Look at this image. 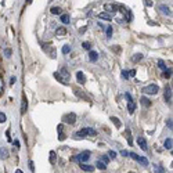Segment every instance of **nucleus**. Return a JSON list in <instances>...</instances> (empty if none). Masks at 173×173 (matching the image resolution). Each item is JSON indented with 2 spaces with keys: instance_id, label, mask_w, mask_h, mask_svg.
I'll use <instances>...</instances> for the list:
<instances>
[{
  "instance_id": "f257e3e1",
  "label": "nucleus",
  "mask_w": 173,
  "mask_h": 173,
  "mask_svg": "<svg viewBox=\"0 0 173 173\" xmlns=\"http://www.w3.org/2000/svg\"><path fill=\"white\" fill-rule=\"evenodd\" d=\"M56 76L61 83H68V81H69V78H71L69 72H68L65 68H61V69H60V75L58 73H56Z\"/></svg>"
},
{
  "instance_id": "ea45409f",
  "label": "nucleus",
  "mask_w": 173,
  "mask_h": 173,
  "mask_svg": "<svg viewBox=\"0 0 173 173\" xmlns=\"http://www.w3.org/2000/svg\"><path fill=\"white\" fill-rule=\"evenodd\" d=\"M122 78L123 79H129V72L128 71H122Z\"/></svg>"
},
{
  "instance_id": "5701e85b",
  "label": "nucleus",
  "mask_w": 173,
  "mask_h": 173,
  "mask_svg": "<svg viewBox=\"0 0 173 173\" xmlns=\"http://www.w3.org/2000/svg\"><path fill=\"white\" fill-rule=\"evenodd\" d=\"M143 60V54H134L133 57H132V61L133 62H139Z\"/></svg>"
},
{
  "instance_id": "4468645a",
  "label": "nucleus",
  "mask_w": 173,
  "mask_h": 173,
  "mask_svg": "<svg viewBox=\"0 0 173 173\" xmlns=\"http://www.w3.org/2000/svg\"><path fill=\"white\" fill-rule=\"evenodd\" d=\"M97 60H98V54L96 51H89V61L96 62Z\"/></svg>"
},
{
  "instance_id": "c03bdc74",
  "label": "nucleus",
  "mask_w": 173,
  "mask_h": 173,
  "mask_svg": "<svg viewBox=\"0 0 173 173\" xmlns=\"http://www.w3.org/2000/svg\"><path fill=\"white\" fill-rule=\"evenodd\" d=\"M166 125H167V128H170V129H172V126H173L172 119H169V120H167V123H166Z\"/></svg>"
},
{
  "instance_id": "4be33fe9",
  "label": "nucleus",
  "mask_w": 173,
  "mask_h": 173,
  "mask_svg": "<svg viewBox=\"0 0 173 173\" xmlns=\"http://www.w3.org/2000/svg\"><path fill=\"white\" fill-rule=\"evenodd\" d=\"M172 143H173L172 139H166L165 140V148L166 150H172Z\"/></svg>"
},
{
  "instance_id": "cd10ccee",
  "label": "nucleus",
  "mask_w": 173,
  "mask_h": 173,
  "mask_svg": "<svg viewBox=\"0 0 173 173\" xmlns=\"http://www.w3.org/2000/svg\"><path fill=\"white\" fill-rule=\"evenodd\" d=\"M61 22L69 24V15H68V14H62V15H61Z\"/></svg>"
},
{
  "instance_id": "ddd939ff",
  "label": "nucleus",
  "mask_w": 173,
  "mask_h": 173,
  "mask_svg": "<svg viewBox=\"0 0 173 173\" xmlns=\"http://www.w3.org/2000/svg\"><path fill=\"white\" fill-rule=\"evenodd\" d=\"M98 18H100V20H105V21H111L112 20V17H111L109 13H100V14H98Z\"/></svg>"
},
{
  "instance_id": "bb28decb",
  "label": "nucleus",
  "mask_w": 173,
  "mask_h": 173,
  "mask_svg": "<svg viewBox=\"0 0 173 173\" xmlns=\"http://www.w3.org/2000/svg\"><path fill=\"white\" fill-rule=\"evenodd\" d=\"M67 35V29L65 28H58L57 29V36H65Z\"/></svg>"
},
{
  "instance_id": "79ce46f5",
  "label": "nucleus",
  "mask_w": 173,
  "mask_h": 173,
  "mask_svg": "<svg viewBox=\"0 0 173 173\" xmlns=\"http://www.w3.org/2000/svg\"><path fill=\"white\" fill-rule=\"evenodd\" d=\"M29 169H31L32 172H35V165H33V162L32 161H29Z\"/></svg>"
},
{
  "instance_id": "39448f33",
  "label": "nucleus",
  "mask_w": 173,
  "mask_h": 173,
  "mask_svg": "<svg viewBox=\"0 0 173 173\" xmlns=\"http://www.w3.org/2000/svg\"><path fill=\"white\" fill-rule=\"evenodd\" d=\"M118 9H119V6H118V4H114V3L104 4V10H105L107 13H116Z\"/></svg>"
},
{
  "instance_id": "a211bd4d",
  "label": "nucleus",
  "mask_w": 173,
  "mask_h": 173,
  "mask_svg": "<svg viewBox=\"0 0 173 173\" xmlns=\"http://www.w3.org/2000/svg\"><path fill=\"white\" fill-rule=\"evenodd\" d=\"M140 103H141V105L145 107V108H148V107L151 105V101L148 100L147 97H141V98H140Z\"/></svg>"
},
{
  "instance_id": "37998d69",
  "label": "nucleus",
  "mask_w": 173,
  "mask_h": 173,
  "mask_svg": "<svg viewBox=\"0 0 173 173\" xmlns=\"http://www.w3.org/2000/svg\"><path fill=\"white\" fill-rule=\"evenodd\" d=\"M120 154H122L123 156H129V152L126 150H122V151H120Z\"/></svg>"
},
{
  "instance_id": "e433bc0d",
  "label": "nucleus",
  "mask_w": 173,
  "mask_h": 173,
  "mask_svg": "<svg viewBox=\"0 0 173 173\" xmlns=\"http://www.w3.org/2000/svg\"><path fill=\"white\" fill-rule=\"evenodd\" d=\"M112 36V26H108V28H107V37H111Z\"/></svg>"
},
{
  "instance_id": "aec40b11",
  "label": "nucleus",
  "mask_w": 173,
  "mask_h": 173,
  "mask_svg": "<svg viewBox=\"0 0 173 173\" xmlns=\"http://www.w3.org/2000/svg\"><path fill=\"white\" fill-rule=\"evenodd\" d=\"M94 167H98L100 170H105V169H107V165L104 163L103 161H97V163H96Z\"/></svg>"
},
{
  "instance_id": "6e6552de",
  "label": "nucleus",
  "mask_w": 173,
  "mask_h": 173,
  "mask_svg": "<svg viewBox=\"0 0 173 173\" xmlns=\"http://www.w3.org/2000/svg\"><path fill=\"white\" fill-rule=\"evenodd\" d=\"M137 144L140 145L143 151H147L148 150V145H147V141H145L144 137H137Z\"/></svg>"
},
{
  "instance_id": "7c9ffc66",
  "label": "nucleus",
  "mask_w": 173,
  "mask_h": 173,
  "mask_svg": "<svg viewBox=\"0 0 173 173\" xmlns=\"http://www.w3.org/2000/svg\"><path fill=\"white\" fill-rule=\"evenodd\" d=\"M154 172L155 173H163V169H162L159 165H154Z\"/></svg>"
},
{
  "instance_id": "f8f14e48",
  "label": "nucleus",
  "mask_w": 173,
  "mask_h": 173,
  "mask_svg": "<svg viewBox=\"0 0 173 173\" xmlns=\"http://www.w3.org/2000/svg\"><path fill=\"white\" fill-rule=\"evenodd\" d=\"M81 167H82V170H85V172H94V166H92V165L81 163Z\"/></svg>"
},
{
  "instance_id": "393cba45",
  "label": "nucleus",
  "mask_w": 173,
  "mask_h": 173,
  "mask_svg": "<svg viewBox=\"0 0 173 173\" xmlns=\"http://www.w3.org/2000/svg\"><path fill=\"white\" fill-rule=\"evenodd\" d=\"M128 109H129V112H130V114H133V112H134V109H136V105H134L133 101L128 103Z\"/></svg>"
},
{
  "instance_id": "b1692460",
  "label": "nucleus",
  "mask_w": 173,
  "mask_h": 173,
  "mask_svg": "<svg viewBox=\"0 0 173 173\" xmlns=\"http://www.w3.org/2000/svg\"><path fill=\"white\" fill-rule=\"evenodd\" d=\"M170 76H172V68H166V69L163 71V78L169 79Z\"/></svg>"
},
{
  "instance_id": "9d476101",
  "label": "nucleus",
  "mask_w": 173,
  "mask_h": 173,
  "mask_svg": "<svg viewBox=\"0 0 173 173\" xmlns=\"http://www.w3.org/2000/svg\"><path fill=\"white\" fill-rule=\"evenodd\" d=\"M170 100H172V89L167 86L166 89H165V101H166V103H170Z\"/></svg>"
},
{
  "instance_id": "a878e982",
  "label": "nucleus",
  "mask_w": 173,
  "mask_h": 173,
  "mask_svg": "<svg viewBox=\"0 0 173 173\" xmlns=\"http://www.w3.org/2000/svg\"><path fill=\"white\" fill-rule=\"evenodd\" d=\"M56 159H57V155L54 151H51L50 152V163L51 165H56Z\"/></svg>"
},
{
  "instance_id": "c9c22d12",
  "label": "nucleus",
  "mask_w": 173,
  "mask_h": 173,
  "mask_svg": "<svg viewBox=\"0 0 173 173\" xmlns=\"http://www.w3.org/2000/svg\"><path fill=\"white\" fill-rule=\"evenodd\" d=\"M3 89H4V82H3V79L0 78V96L3 94Z\"/></svg>"
},
{
  "instance_id": "58836bf2",
  "label": "nucleus",
  "mask_w": 173,
  "mask_h": 173,
  "mask_svg": "<svg viewBox=\"0 0 173 173\" xmlns=\"http://www.w3.org/2000/svg\"><path fill=\"white\" fill-rule=\"evenodd\" d=\"M108 155H109V158H115V156H116V152H115V151H112V150H109L108 151Z\"/></svg>"
},
{
  "instance_id": "7ed1b4c3",
  "label": "nucleus",
  "mask_w": 173,
  "mask_h": 173,
  "mask_svg": "<svg viewBox=\"0 0 173 173\" xmlns=\"http://www.w3.org/2000/svg\"><path fill=\"white\" fill-rule=\"evenodd\" d=\"M62 122L65 123H69V125H73V123H76V115L73 114H65L64 116H62Z\"/></svg>"
},
{
  "instance_id": "412c9836",
  "label": "nucleus",
  "mask_w": 173,
  "mask_h": 173,
  "mask_svg": "<svg viewBox=\"0 0 173 173\" xmlns=\"http://www.w3.org/2000/svg\"><path fill=\"white\" fill-rule=\"evenodd\" d=\"M50 13L53 15H58V14H61V9H60V7H51Z\"/></svg>"
},
{
  "instance_id": "6ab92c4d",
  "label": "nucleus",
  "mask_w": 173,
  "mask_h": 173,
  "mask_svg": "<svg viewBox=\"0 0 173 173\" xmlns=\"http://www.w3.org/2000/svg\"><path fill=\"white\" fill-rule=\"evenodd\" d=\"M125 136L128 137V143L130 145H133V139H132V133H130V129H126V132H125Z\"/></svg>"
},
{
  "instance_id": "09e8293b",
  "label": "nucleus",
  "mask_w": 173,
  "mask_h": 173,
  "mask_svg": "<svg viewBox=\"0 0 173 173\" xmlns=\"http://www.w3.org/2000/svg\"><path fill=\"white\" fill-rule=\"evenodd\" d=\"M15 173H22V170H20V169H18V170H17V172H15Z\"/></svg>"
},
{
  "instance_id": "9b49d317",
  "label": "nucleus",
  "mask_w": 173,
  "mask_h": 173,
  "mask_svg": "<svg viewBox=\"0 0 173 173\" xmlns=\"http://www.w3.org/2000/svg\"><path fill=\"white\" fill-rule=\"evenodd\" d=\"M9 155H10V152H9L7 148H4V147L0 148V159H7L9 158Z\"/></svg>"
},
{
  "instance_id": "c756f323",
  "label": "nucleus",
  "mask_w": 173,
  "mask_h": 173,
  "mask_svg": "<svg viewBox=\"0 0 173 173\" xmlns=\"http://www.w3.org/2000/svg\"><path fill=\"white\" fill-rule=\"evenodd\" d=\"M111 120H112V122L115 123V126H116V128H120V120L118 119V118H115V116H111Z\"/></svg>"
},
{
  "instance_id": "473e14b6",
  "label": "nucleus",
  "mask_w": 173,
  "mask_h": 173,
  "mask_svg": "<svg viewBox=\"0 0 173 173\" xmlns=\"http://www.w3.org/2000/svg\"><path fill=\"white\" fill-rule=\"evenodd\" d=\"M6 120H7V116H6V114H4V112H0V123L6 122Z\"/></svg>"
},
{
  "instance_id": "f3484780",
  "label": "nucleus",
  "mask_w": 173,
  "mask_h": 173,
  "mask_svg": "<svg viewBox=\"0 0 173 173\" xmlns=\"http://www.w3.org/2000/svg\"><path fill=\"white\" fill-rule=\"evenodd\" d=\"M159 11H162L165 15H170V10H169V7L165 6V4H161V6H159Z\"/></svg>"
},
{
  "instance_id": "2eb2a0df",
  "label": "nucleus",
  "mask_w": 173,
  "mask_h": 173,
  "mask_svg": "<svg viewBox=\"0 0 173 173\" xmlns=\"http://www.w3.org/2000/svg\"><path fill=\"white\" fill-rule=\"evenodd\" d=\"M73 93H75L78 97H81V98H85V100H89V96H86L83 92H81L79 89H73Z\"/></svg>"
},
{
  "instance_id": "1a4fd4ad",
  "label": "nucleus",
  "mask_w": 173,
  "mask_h": 173,
  "mask_svg": "<svg viewBox=\"0 0 173 173\" xmlns=\"http://www.w3.org/2000/svg\"><path fill=\"white\" fill-rule=\"evenodd\" d=\"M26 109H28V100H26V97L24 96L22 97V103H21V114H25Z\"/></svg>"
},
{
  "instance_id": "2f4dec72",
  "label": "nucleus",
  "mask_w": 173,
  "mask_h": 173,
  "mask_svg": "<svg viewBox=\"0 0 173 173\" xmlns=\"http://www.w3.org/2000/svg\"><path fill=\"white\" fill-rule=\"evenodd\" d=\"M82 47H83L85 50H90V49H92V45H90L89 42H85V43H82Z\"/></svg>"
},
{
  "instance_id": "dca6fc26",
  "label": "nucleus",
  "mask_w": 173,
  "mask_h": 173,
  "mask_svg": "<svg viewBox=\"0 0 173 173\" xmlns=\"http://www.w3.org/2000/svg\"><path fill=\"white\" fill-rule=\"evenodd\" d=\"M76 79H78V83H82V85L86 82V78H85V73L83 72H78V73H76Z\"/></svg>"
},
{
  "instance_id": "4c0bfd02",
  "label": "nucleus",
  "mask_w": 173,
  "mask_h": 173,
  "mask_svg": "<svg viewBox=\"0 0 173 173\" xmlns=\"http://www.w3.org/2000/svg\"><path fill=\"white\" fill-rule=\"evenodd\" d=\"M4 54H6L7 58H9V57H11V49H6V50H4Z\"/></svg>"
},
{
  "instance_id": "49530a36",
  "label": "nucleus",
  "mask_w": 173,
  "mask_h": 173,
  "mask_svg": "<svg viewBox=\"0 0 173 173\" xmlns=\"http://www.w3.org/2000/svg\"><path fill=\"white\" fill-rule=\"evenodd\" d=\"M14 82H15V78H14V76H13V78H11V81H10V85H14Z\"/></svg>"
},
{
  "instance_id": "a18cd8bd",
  "label": "nucleus",
  "mask_w": 173,
  "mask_h": 173,
  "mask_svg": "<svg viewBox=\"0 0 173 173\" xmlns=\"http://www.w3.org/2000/svg\"><path fill=\"white\" fill-rule=\"evenodd\" d=\"M134 75H136V71H134V69H132L130 72H129V76H132V78H133Z\"/></svg>"
},
{
  "instance_id": "f03ea898",
  "label": "nucleus",
  "mask_w": 173,
  "mask_h": 173,
  "mask_svg": "<svg viewBox=\"0 0 173 173\" xmlns=\"http://www.w3.org/2000/svg\"><path fill=\"white\" fill-rule=\"evenodd\" d=\"M143 93L144 94H148V96H155L158 93V86L156 85H148L143 89Z\"/></svg>"
},
{
  "instance_id": "c85d7f7f",
  "label": "nucleus",
  "mask_w": 173,
  "mask_h": 173,
  "mask_svg": "<svg viewBox=\"0 0 173 173\" xmlns=\"http://www.w3.org/2000/svg\"><path fill=\"white\" fill-rule=\"evenodd\" d=\"M100 161H103L105 165H108V163H109V161H111V158H109V156H107V155H103V156L100 158Z\"/></svg>"
},
{
  "instance_id": "72a5a7b5",
  "label": "nucleus",
  "mask_w": 173,
  "mask_h": 173,
  "mask_svg": "<svg viewBox=\"0 0 173 173\" xmlns=\"http://www.w3.org/2000/svg\"><path fill=\"white\" fill-rule=\"evenodd\" d=\"M69 51H71V47H69L68 45H65L64 47H62V53H64V54H68Z\"/></svg>"
},
{
  "instance_id": "423d86ee",
  "label": "nucleus",
  "mask_w": 173,
  "mask_h": 173,
  "mask_svg": "<svg viewBox=\"0 0 173 173\" xmlns=\"http://www.w3.org/2000/svg\"><path fill=\"white\" fill-rule=\"evenodd\" d=\"M82 132H83L85 137H96L97 136V132L92 128H85V129H82Z\"/></svg>"
},
{
  "instance_id": "f704fd0d",
  "label": "nucleus",
  "mask_w": 173,
  "mask_h": 173,
  "mask_svg": "<svg viewBox=\"0 0 173 173\" xmlns=\"http://www.w3.org/2000/svg\"><path fill=\"white\" fill-rule=\"evenodd\" d=\"M158 67L161 68L162 71H165V69H166V67H165V62L162 61V60H159V61H158Z\"/></svg>"
},
{
  "instance_id": "a19ab883",
  "label": "nucleus",
  "mask_w": 173,
  "mask_h": 173,
  "mask_svg": "<svg viewBox=\"0 0 173 173\" xmlns=\"http://www.w3.org/2000/svg\"><path fill=\"white\" fill-rule=\"evenodd\" d=\"M125 97L128 98V103H130V101H133V98H132V96H130V93H126L125 94Z\"/></svg>"
},
{
  "instance_id": "de8ad7c7",
  "label": "nucleus",
  "mask_w": 173,
  "mask_h": 173,
  "mask_svg": "<svg viewBox=\"0 0 173 173\" xmlns=\"http://www.w3.org/2000/svg\"><path fill=\"white\" fill-rule=\"evenodd\" d=\"M26 3H28V4H31V3H32V0H26Z\"/></svg>"
},
{
  "instance_id": "0eeeda50",
  "label": "nucleus",
  "mask_w": 173,
  "mask_h": 173,
  "mask_svg": "<svg viewBox=\"0 0 173 173\" xmlns=\"http://www.w3.org/2000/svg\"><path fill=\"white\" fill-rule=\"evenodd\" d=\"M76 158H78L79 162H86L87 159L90 158V151H83V152H81Z\"/></svg>"
},
{
  "instance_id": "20e7f679",
  "label": "nucleus",
  "mask_w": 173,
  "mask_h": 173,
  "mask_svg": "<svg viewBox=\"0 0 173 173\" xmlns=\"http://www.w3.org/2000/svg\"><path fill=\"white\" fill-rule=\"evenodd\" d=\"M129 156H132V158H133L134 161L140 162V163H141V165H148V159H147V158H144V156H140V155H137L136 152H129Z\"/></svg>"
}]
</instances>
